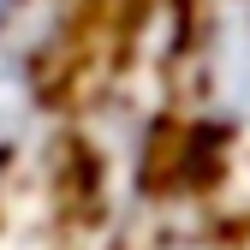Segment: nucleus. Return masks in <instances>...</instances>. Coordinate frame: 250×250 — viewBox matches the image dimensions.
<instances>
[{"instance_id":"obj_1","label":"nucleus","mask_w":250,"mask_h":250,"mask_svg":"<svg viewBox=\"0 0 250 250\" xmlns=\"http://www.w3.org/2000/svg\"><path fill=\"white\" fill-rule=\"evenodd\" d=\"M197 89L208 119L250 137V0H214L197 36Z\"/></svg>"},{"instance_id":"obj_2","label":"nucleus","mask_w":250,"mask_h":250,"mask_svg":"<svg viewBox=\"0 0 250 250\" xmlns=\"http://www.w3.org/2000/svg\"><path fill=\"white\" fill-rule=\"evenodd\" d=\"M24 6H30V0H0V36H6V30L24 18Z\"/></svg>"}]
</instances>
